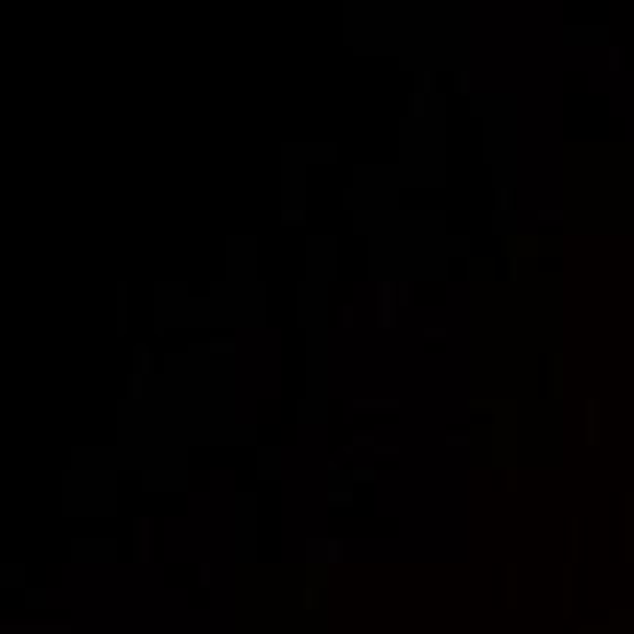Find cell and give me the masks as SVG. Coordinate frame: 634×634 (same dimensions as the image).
Returning <instances> with one entry per match:
<instances>
[{
    "label": "cell",
    "instance_id": "6da1fadb",
    "mask_svg": "<svg viewBox=\"0 0 634 634\" xmlns=\"http://www.w3.org/2000/svg\"><path fill=\"white\" fill-rule=\"evenodd\" d=\"M328 557H331V560L340 557V541H328Z\"/></svg>",
    "mask_w": 634,
    "mask_h": 634
}]
</instances>
